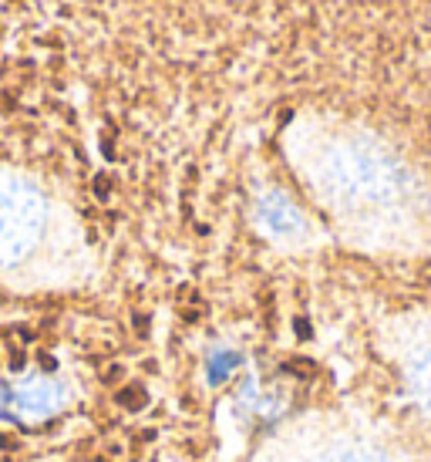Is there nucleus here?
<instances>
[{
    "instance_id": "obj_1",
    "label": "nucleus",
    "mask_w": 431,
    "mask_h": 462,
    "mask_svg": "<svg viewBox=\"0 0 431 462\" xmlns=\"http://www.w3.org/2000/svg\"><path fill=\"white\" fill-rule=\"evenodd\" d=\"M148 402V395H145V388H122L118 392V405H125V408H142Z\"/></svg>"
},
{
    "instance_id": "obj_2",
    "label": "nucleus",
    "mask_w": 431,
    "mask_h": 462,
    "mask_svg": "<svg viewBox=\"0 0 431 462\" xmlns=\"http://www.w3.org/2000/svg\"><path fill=\"white\" fill-rule=\"evenodd\" d=\"M0 445H4V449H17V442H14L11 435H0Z\"/></svg>"
}]
</instances>
